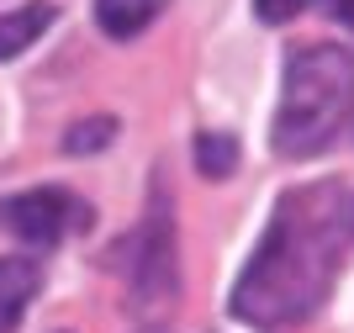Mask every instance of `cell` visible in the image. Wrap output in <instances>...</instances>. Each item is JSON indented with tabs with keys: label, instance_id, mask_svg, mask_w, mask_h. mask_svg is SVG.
<instances>
[{
	"label": "cell",
	"instance_id": "6da1fadb",
	"mask_svg": "<svg viewBox=\"0 0 354 333\" xmlns=\"http://www.w3.org/2000/svg\"><path fill=\"white\" fill-rule=\"evenodd\" d=\"M354 249V186L323 180L307 190H286L275 201L265 238L233 286V318L254 328L307 323L328 302L344 260Z\"/></svg>",
	"mask_w": 354,
	"mask_h": 333
},
{
	"label": "cell",
	"instance_id": "7a4b0ae2",
	"mask_svg": "<svg viewBox=\"0 0 354 333\" xmlns=\"http://www.w3.org/2000/svg\"><path fill=\"white\" fill-rule=\"evenodd\" d=\"M354 116V53L339 43L291 48L281 80V106L270 122V143L281 159L323 154Z\"/></svg>",
	"mask_w": 354,
	"mask_h": 333
},
{
	"label": "cell",
	"instance_id": "3957f363",
	"mask_svg": "<svg viewBox=\"0 0 354 333\" xmlns=\"http://www.w3.org/2000/svg\"><path fill=\"white\" fill-rule=\"evenodd\" d=\"M127 280L143 302H164L175 291V233H169V196L153 186L148 217L138 222V233L127 238Z\"/></svg>",
	"mask_w": 354,
	"mask_h": 333
},
{
	"label": "cell",
	"instance_id": "277c9868",
	"mask_svg": "<svg viewBox=\"0 0 354 333\" xmlns=\"http://www.w3.org/2000/svg\"><path fill=\"white\" fill-rule=\"evenodd\" d=\"M0 217L27 244H59V238H69L74 228L90 222V206L80 196H69L64 186H32V190H21V196L6 201Z\"/></svg>",
	"mask_w": 354,
	"mask_h": 333
},
{
	"label": "cell",
	"instance_id": "5b68a950",
	"mask_svg": "<svg viewBox=\"0 0 354 333\" xmlns=\"http://www.w3.org/2000/svg\"><path fill=\"white\" fill-rule=\"evenodd\" d=\"M59 21V6L48 0H32V6H16V11H0V64L16 53H27L48 27Z\"/></svg>",
	"mask_w": 354,
	"mask_h": 333
},
{
	"label": "cell",
	"instance_id": "8992f818",
	"mask_svg": "<svg viewBox=\"0 0 354 333\" xmlns=\"http://www.w3.org/2000/svg\"><path fill=\"white\" fill-rule=\"evenodd\" d=\"M37 286H43L37 260H21V254L0 260V333L21 323V312H27V302L37 296Z\"/></svg>",
	"mask_w": 354,
	"mask_h": 333
},
{
	"label": "cell",
	"instance_id": "52a82bcc",
	"mask_svg": "<svg viewBox=\"0 0 354 333\" xmlns=\"http://www.w3.org/2000/svg\"><path fill=\"white\" fill-rule=\"evenodd\" d=\"M169 0H95V21H101L106 37H117V43H133L138 32H148L159 21V11Z\"/></svg>",
	"mask_w": 354,
	"mask_h": 333
},
{
	"label": "cell",
	"instance_id": "ba28073f",
	"mask_svg": "<svg viewBox=\"0 0 354 333\" xmlns=\"http://www.w3.org/2000/svg\"><path fill=\"white\" fill-rule=\"evenodd\" d=\"M196 170L207 180H227L238 170V138L233 132H201L196 138Z\"/></svg>",
	"mask_w": 354,
	"mask_h": 333
},
{
	"label": "cell",
	"instance_id": "9c48e42d",
	"mask_svg": "<svg viewBox=\"0 0 354 333\" xmlns=\"http://www.w3.org/2000/svg\"><path fill=\"white\" fill-rule=\"evenodd\" d=\"M111 138H117V122H111V116H90V122H74L69 127L64 148H69V154H95V148H106Z\"/></svg>",
	"mask_w": 354,
	"mask_h": 333
},
{
	"label": "cell",
	"instance_id": "30bf717a",
	"mask_svg": "<svg viewBox=\"0 0 354 333\" xmlns=\"http://www.w3.org/2000/svg\"><path fill=\"white\" fill-rule=\"evenodd\" d=\"M301 6H307V0H254V16H259V21H270V27H281V21L301 16Z\"/></svg>",
	"mask_w": 354,
	"mask_h": 333
},
{
	"label": "cell",
	"instance_id": "8fae6325",
	"mask_svg": "<svg viewBox=\"0 0 354 333\" xmlns=\"http://www.w3.org/2000/svg\"><path fill=\"white\" fill-rule=\"evenodd\" d=\"M323 11L333 21H344V27H354V0H323Z\"/></svg>",
	"mask_w": 354,
	"mask_h": 333
}]
</instances>
